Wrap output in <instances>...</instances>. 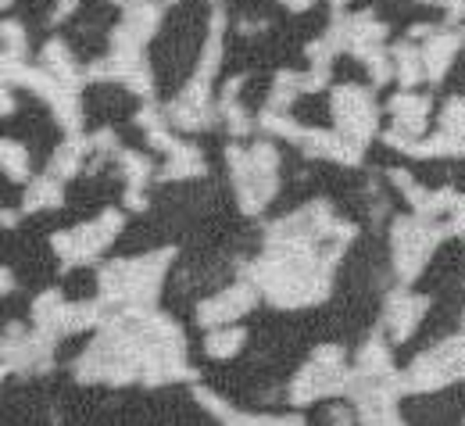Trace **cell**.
Returning a JSON list of instances; mask_svg holds the SVG:
<instances>
[{
	"mask_svg": "<svg viewBox=\"0 0 465 426\" xmlns=\"http://www.w3.org/2000/svg\"><path fill=\"white\" fill-rule=\"evenodd\" d=\"M173 262V251L143 254V258H122L101 269V294L108 304L143 308L158 298V283L165 276V265Z\"/></svg>",
	"mask_w": 465,
	"mask_h": 426,
	"instance_id": "obj_1",
	"label": "cell"
},
{
	"mask_svg": "<svg viewBox=\"0 0 465 426\" xmlns=\"http://www.w3.org/2000/svg\"><path fill=\"white\" fill-rule=\"evenodd\" d=\"M351 387V372L344 369V352L333 348V344H322L315 352L312 365H304L291 383V401L293 405H312L319 398H330V394H348Z\"/></svg>",
	"mask_w": 465,
	"mask_h": 426,
	"instance_id": "obj_2",
	"label": "cell"
},
{
	"mask_svg": "<svg viewBox=\"0 0 465 426\" xmlns=\"http://www.w3.org/2000/svg\"><path fill=\"white\" fill-rule=\"evenodd\" d=\"M444 241V230L430 219H398L391 226V243H394V269L401 283H411L422 265L430 262V251Z\"/></svg>",
	"mask_w": 465,
	"mask_h": 426,
	"instance_id": "obj_3",
	"label": "cell"
},
{
	"mask_svg": "<svg viewBox=\"0 0 465 426\" xmlns=\"http://www.w3.org/2000/svg\"><path fill=\"white\" fill-rule=\"evenodd\" d=\"M462 372V337H451L430 352H422L411 369L401 376V391H415V394H430L448 387L451 380H459Z\"/></svg>",
	"mask_w": 465,
	"mask_h": 426,
	"instance_id": "obj_4",
	"label": "cell"
},
{
	"mask_svg": "<svg viewBox=\"0 0 465 426\" xmlns=\"http://www.w3.org/2000/svg\"><path fill=\"white\" fill-rule=\"evenodd\" d=\"M122 230V212L108 208L104 215H97L94 223L86 226H75V230H64V233H54V251L61 254L64 265H83V262H94L108 243L118 237Z\"/></svg>",
	"mask_w": 465,
	"mask_h": 426,
	"instance_id": "obj_5",
	"label": "cell"
},
{
	"mask_svg": "<svg viewBox=\"0 0 465 426\" xmlns=\"http://www.w3.org/2000/svg\"><path fill=\"white\" fill-rule=\"evenodd\" d=\"M333 122H337L333 133L361 151L365 140L376 133V104H372L369 90H361L354 83L333 86Z\"/></svg>",
	"mask_w": 465,
	"mask_h": 426,
	"instance_id": "obj_6",
	"label": "cell"
},
{
	"mask_svg": "<svg viewBox=\"0 0 465 426\" xmlns=\"http://www.w3.org/2000/svg\"><path fill=\"white\" fill-rule=\"evenodd\" d=\"M154 25H158V7L136 0L133 11L118 22V29L112 33V54L108 58H140V47L154 36Z\"/></svg>",
	"mask_w": 465,
	"mask_h": 426,
	"instance_id": "obj_7",
	"label": "cell"
},
{
	"mask_svg": "<svg viewBox=\"0 0 465 426\" xmlns=\"http://www.w3.org/2000/svg\"><path fill=\"white\" fill-rule=\"evenodd\" d=\"M251 304H254V287L251 283H232L223 294H215L212 302L201 304L197 319H201V326L215 330V326H226L232 319H240L243 312H251Z\"/></svg>",
	"mask_w": 465,
	"mask_h": 426,
	"instance_id": "obj_8",
	"label": "cell"
},
{
	"mask_svg": "<svg viewBox=\"0 0 465 426\" xmlns=\"http://www.w3.org/2000/svg\"><path fill=\"white\" fill-rule=\"evenodd\" d=\"M426 298H419V294H411V291H394L391 298H387V315H383V322H387V330H391V337L394 341H408L411 337V330L419 326V319L426 315Z\"/></svg>",
	"mask_w": 465,
	"mask_h": 426,
	"instance_id": "obj_9",
	"label": "cell"
},
{
	"mask_svg": "<svg viewBox=\"0 0 465 426\" xmlns=\"http://www.w3.org/2000/svg\"><path fill=\"white\" fill-rule=\"evenodd\" d=\"M459 44H462L459 33H437V36H430V44L419 51V58H422V75H426L430 83H440V79H444V72H448V64L455 58Z\"/></svg>",
	"mask_w": 465,
	"mask_h": 426,
	"instance_id": "obj_10",
	"label": "cell"
},
{
	"mask_svg": "<svg viewBox=\"0 0 465 426\" xmlns=\"http://www.w3.org/2000/svg\"><path fill=\"white\" fill-rule=\"evenodd\" d=\"M118 162H122V173H125V183H129V190H125V204L136 208V212H143V208H147L143 186H147V180H151V162H147L143 154H136V151H122Z\"/></svg>",
	"mask_w": 465,
	"mask_h": 426,
	"instance_id": "obj_11",
	"label": "cell"
},
{
	"mask_svg": "<svg viewBox=\"0 0 465 426\" xmlns=\"http://www.w3.org/2000/svg\"><path fill=\"white\" fill-rule=\"evenodd\" d=\"M190 176H204V158L193 144L175 140L169 147V162L162 169V180H190Z\"/></svg>",
	"mask_w": 465,
	"mask_h": 426,
	"instance_id": "obj_12",
	"label": "cell"
},
{
	"mask_svg": "<svg viewBox=\"0 0 465 426\" xmlns=\"http://www.w3.org/2000/svg\"><path fill=\"white\" fill-rule=\"evenodd\" d=\"M391 54V68H394V75L401 79V86L411 90L419 79H422V58H419V51L411 47V44H398L394 51H387Z\"/></svg>",
	"mask_w": 465,
	"mask_h": 426,
	"instance_id": "obj_13",
	"label": "cell"
},
{
	"mask_svg": "<svg viewBox=\"0 0 465 426\" xmlns=\"http://www.w3.org/2000/svg\"><path fill=\"white\" fill-rule=\"evenodd\" d=\"M86 151H90L86 140H68V144H61L58 151H54V158H51V176H54V180L75 176L79 165H83V154H86Z\"/></svg>",
	"mask_w": 465,
	"mask_h": 426,
	"instance_id": "obj_14",
	"label": "cell"
},
{
	"mask_svg": "<svg viewBox=\"0 0 465 426\" xmlns=\"http://www.w3.org/2000/svg\"><path fill=\"white\" fill-rule=\"evenodd\" d=\"M0 169L7 173V180H29V151L11 136L0 140Z\"/></svg>",
	"mask_w": 465,
	"mask_h": 426,
	"instance_id": "obj_15",
	"label": "cell"
},
{
	"mask_svg": "<svg viewBox=\"0 0 465 426\" xmlns=\"http://www.w3.org/2000/svg\"><path fill=\"white\" fill-rule=\"evenodd\" d=\"M243 341H247V333L243 330H226V326H219V330H212L208 333V341H204V352L212 355V359H230L236 355L240 348H243Z\"/></svg>",
	"mask_w": 465,
	"mask_h": 426,
	"instance_id": "obj_16",
	"label": "cell"
},
{
	"mask_svg": "<svg viewBox=\"0 0 465 426\" xmlns=\"http://www.w3.org/2000/svg\"><path fill=\"white\" fill-rule=\"evenodd\" d=\"M61 204V183L54 176H44L29 186L25 193V212H40V208H58Z\"/></svg>",
	"mask_w": 465,
	"mask_h": 426,
	"instance_id": "obj_17",
	"label": "cell"
},
{
	"mask_svg": "<svg viewBox=\"0 0 465 426\" xmlns=\"http://www.w3.org/2000/svg\"><path fill=\"white\" fill-rule=\"evenodd\" d=\"M440 133L451 140H462V97H451L440 115Z\"/></svg>",
	"mask_w": 465,
	"mask_h": 426,
	"instance_id": "obj_18",
	"label": "cell"
},
{
	"mask_svg": "<svg viewBox=\"0 0 465 426\" xmlns=\"http://www.w3.org/2000/svg\"><path fill=\"white\" fill-rule=\"evenodd\" d=\"M0 36H4V44H7V58H22L25 54V33H22V25L18 22H4L0 25Z\"/></svg>",
	"mask_w": 465,
	"mask_h": 426,
	"instance_id": "obj_19",
	"label": "cell"
},
{
	"mask_svg": "<svg viewBox=\"0 0 465 426\" xmlns=\"http://www.w3.org/2000/svg\"><path fill=\"white\" fill-rule=\"evenodd\" d=\"M226 423L230 426H304L301 420H293V416L280 420V416H236V412L226 416Z\"/></svg>",
	"mask_w": 465,
	"mask_h": 426,
	"instance_id": "obj_20",
	"label": "cell"
},
{
	"mask_svg": "<svg viewBox=\"0 0 465 426\" xmlns=\"http://www.w3.org/2000/svg\"><path fill=\"white\" fill-rule=\"evenodd\" d=\"M330 423H333V426H351V416L344 412V409H333V412H330Z\"/></svg>",
	"mask_w": 465,
	"mask_h": 426,
	"instance_id": "obj_21",
	"label": "cell"
},
{
	"mask_svg": "<svg viewBox=\"0 0 465 426\" xmlns=\"http://www.w3.org/2000/svg\"><path fill=\"white\" fill-rule=\"evenodd\" d=\"M15 287V276H11V269H0V294H7Z\"/></svg>",
	"mask_w": 465,
	"mask_h": 426,
	"instance_id": "obj_22",
	"label": "cell"
},
{
	"mask_svg": "<svg viewBox=\"0 0 465 426\" xmlns=\"http://www.w3.org/2000/svg\"><path fill=\"white\" fill-rule=\"evenodd\" d=\"M280 4H283V7H291V11H308L315 0H280Z\"/></svg>",
	"mask_w": 465,
	"mask_h": 426,
	"instance_id": "obj_23",
	"label": "cell"
},
{
	"mask_svg": "<svg viewBox=\"0 0 465 426\" xmlns=\"http://www.w3.org/2000/svg\"><path fill=\"white\" fill-rule=\"evenodd\" d=\"M4 372H7V365H4V362H0V376H4Z\"/></svg>",
	"mask_w": 465,
	"mask_h": 426,
	"instance_id": "obj_24",
	"label": "cell"
},
{
	"mask_svg": "<svg viewBox=\"0 0 465 426\" xmlns=\"http://www.w3.org/2000/svg\"><path fill=\"white\" fill-rule=\"evenodd\" d=\"M7 4H11V0H0V7H7Z\"/></svg>",
	"mask_w": 465,
	"mask_h": 426,
	"instance_id": "obj_25",
	"label": "cell"
},
{
	"mask_svg": "<svg viewBox=\"0 0 465 426\" xmlns=\"http://www.w3.org/2000/svg\"><path fill=\"white\" fill-rule=\"evenodd\" d=\"M333 4H337V7H341V4H348V0H333Z\"/></svg>",
	"mask_w": 465,
	"mask_h": 426,
	"instance_id": "obj_26",
	"label": "cell"
},
{
	"mask_svg": "<svg viewBox=\"0 0 465 426\" xmlns=\"http://www.w3.org/2000/svg\"><path fill=\"white\" fill-rule=\"evenodd\" d=\"M118 4H129V0H118Z\"/></svg>",
	"mask_w": 465,
	"mask_h": 426,
	"instance_id": "obj_27",
	"label": "cell"
}]
</instances>
